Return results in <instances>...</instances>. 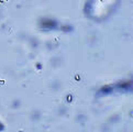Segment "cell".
Returning a JSON list of instances; mask_svg holds the SVG:
<instances>
[]
</instances>
